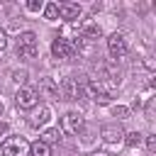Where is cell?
I'll return each instance as SVG.
<instances>
[{
    "instance_id": "4",
    "label": "cell",
    "mask_w": 156,
    "mask_h": 156,
    "mask_svg": "<svg viewBox=\"0 0 156 156\" xmlns=\"http://www.w3.org/2000/svg\"><path fill=\"white\" fill-rule=\"evenodd\" d=\"M58 95H63L66 100H78L83 95V83H78L76 78H63L58 83Z\"/></svg>"
},
{
    "instance_id": "10",
    "label": "cell",
    "mask_w": 156,
    "mask_h": 156,
    "mask_svg": "<svg viewBox=\"0 0 156 156\" xmlns=\"http://www.w3.org/2000/svg\"><path fill=\"white\" fill-rule=\"evenodd\" d=\"M80 12H83V7H80L78 2H61V5H58V17H61V20H66V22L78 20V17H80Z\"/></svg>"
},
{
    "instance_id": "6",
    "label": "cell",
    "mask_w": 156,
    "mask_h": 156,
    "mask_svg": "<svg viewBox=\"0 0 156 156\" xmlns=\"http://www.w3.org/2000/svg\"><path fill=\"white\" fill-rule=\"evenodd\" d=\"M107 51H110V56L112 58H122L124 54H127V39L122 37V34H110L107 37Z\"/></svg>"
},
{
    "instance_id": "22",
    "label": "cell",
    "mask_w": 156,
    "mask_h": 156,
    "mask_svg": "<svg viewBox=\"0 0 156 156\" xmlns=\"http://www.w3.org/2000/svg\"><path fill=\"white\" fill-rule=\"evenodd\" d=\"M7 49V32L0 27V51H5Z\"/></svg>"
},
{
    "instance_id": "23",
    "label": "cell",
    "mask_w": 156,
    "mask_h": 156,
    "mask_svg": "<svg viewBox=\"0 0 156 156\" xmlns=\"http://www.w3.org/2000/svg\"><path fill=\"white\" fill-rule=\"evenodd\" d=\"M2 110H5V105H2V100H0V115H2Z\"/></svg>"
},
{
    "instance_id": "5",
    "label": "cell",
    "mask_w": 156,
    "mask_h": 156,
    "mask_svg": "<svg viewBox=\"0 0 156 156\" xmlns=\"http://www.w3.org/2000/svg\"><path fill=\"white\" fill-rule=\"evenodd\" d=\"M83 115L80 112H66L63 117H61V129L63 132H68V134H78L80 129H83Z\"/></svg>"
},
{
    "instance_id": "2",
    "label": "cell",
    "mask_w": 156,
    "mask_h": 156,
    "mask_svg": "<svg viewBox=\"0 0 156 156\" xmlns=\"http://www.w3.org/2000/svg\"><path fill=\"white\" fill-rule=\"evenodd\" d=\"M39 51V44H37V34L34 32H22L20 39H17V54L22 58H34Z\"/></svg>"
},
{
    "instance_id": "16",
    "label": "cell",
    "mask_w": 156,
    "mask_h": 156,
    "mask_svg": "<svg viewBox=\"0 0 156 156\" xmlns=\"http://www.w3.org/2000/svg\"><path fill=\"white\" fill-rule=\"evenodd\" d=\"M41 15H44V20H56L58 17V2H46L41 7Z\"/></svg>"
},
{
    "instance_id": "12",
    "label": "cell",
    "mask_w": 156,
    "mask_h": 156,
    "mask_svg": "<svg viewBox=\"0 0 156 156\" xmlns=\"http://www.w3.org/2000/svg\"><path fill=\"white\" fill-rule=\"evenodd\" d=\"M80 37L83 39H100L102 37V29H100V24H95L93 20H85L83 24H80Z\"/></svg>"
},
{
    "instance_id": "15",
    "label": "cell",
    "mask_w": 156,
    "mask_h": 156,
    "mask_svg": "<svg viewBox=\"0 0 156 156\" xmlns=\"http://www.w3.org/2000/svg\"><path fill=\"white\" fill-rule=\"evenodd\" d=\"M29 156H51V146H46L44 141H34V144H29Z\"/></svg>"
},
{
    "instance_id": "21",
    "label": "cell",
    "mask_w": 156,
    "mask_h": 156,
    "mask_svg": "<svg viewBox=\"0 0 156 156\" xmlns=\"http://www.w3.org/2000/svg\"><path fill=\"white\" fill-rule=\"evenodd\" d=\"M146 149L149 151H156V134H149L146 136Z\"/></svg>"
},
{
    "instance_id": "20",
    "label": "cell",
    "mask_w": 156,
    "mask_h": 156,
    "mask_svg": "<svg viewBox=\"0 0 156 156\" xmlns=\"http://www.w3.org/2000/svg\"><path fill=\"white\" fill-rule=\"evenodd\" d=\"M41 7H44L41 0H29V2H27V10H29V12H39Z\"/></svg>"
},
{
    "instance_id": "11",
    "label": "cell",
    "mask_w": 156,
    "mask_h": 156,
    "mask_svg": "<svg viewBox=\"0 0 156 156\" xmlns=\"http://www.w3.org/2000/svg\"><path fill=\"white\" fill-rule=\"evenodd\" d=\"M49 119H51V107L49 105H39V107H34V112L29 117V124L32 127H44Z\"/></svg>"
},
{
    "instance_id": "14",
    "label": "cell",
    "mask_w": 156,
    "mask_h": 156,
    "mask_svg": "<svg viewBox=\"0 0 156 156\" xmlns=\"http://www.w3.org/2000/svg\"><path fill=\"white\" fill-rule=\"evenodd\" d=\"M39 141H44L46 146H51V144H58V141H61V129H56V127H49V129H44Z\"/></svg>"
},
{
    "instance_id": "7",
    "label": "cell",
    "mask_w": 156,
    "mask_h": 156,
    "mask_svg": "<svg viewBox=\"0 0 156 156\" xmlns=\"http://www.w3.org/2000/svg\"><path fill=\"white\" fill-rule=\"evenodd\" d=\"M51 54H54L56 58H71V56H73V46H71L68 39L56 37V39L51 41Z\"/></svg>"
},
{
    "instance_id": "9",
    "label": "cell",
    "mask_w": 156,
    "mask_h": 156,
    "mask_svg": "<svg viewBox=\"0 0 156 156\" xmlns=\"http://www.w3.org/2000/svg\"><path fill=\"white\" fill-rule=\"evenodd\" d=\"M100 136H102L105 144H119V141L124 139V132H122L119 124H105V127L100 129Z\"/></svg>"
},
{
    "instance_id": "8",
    "label": "cell",
    "mask_w": 156,
    "mask_h": 156,
    "mask_svg": "<svg viewBox=\"0 0 156 156\" xmlns=\"http://www.w3.org/2000/svg\"><path fill=\"white\" fill-rule=\"evenodd\" d=\"M37 95L46 98V100H58V83H54V78H41Z\"/></svg>"
},
{
    "instance_id": "19",
    "label": "cell",
    "mask_w": 156,
    "mask_h": 156,
    "mask_svg": "<svg viewBox=\"0 0 156 156\" xmlns=\"http://www.w3.org/2000/svg\"><path fill=\"white\" fill-rule=\"evenodd\" d=\"M112 115L119 117V119H127V117H129V107H124V105H115V107H112Z\"/></svg>"
},
{
    "instance_id": "17",
    "label": "cell",
    "mask_w": 156,
    "mask_h": 156,
    "mask_svg": "<svg viewBox=\"0 0 156 156\" xmlns=\"http://www.w3.org/2000/svg\"><path fill=\"white\" fill-rule=\"evenodd\" d=\"M124 146H129V149H134V146H139L141 144V134L139 132H129V134H124Z\"/></svg>"
},
{
    "instance_id": "18",
    "label": "cell",
    "mask_w": 156,
    "mask_h": 156,
    "mask_svg": "<svg viewBox=\"0 0 156 156\" xmlns=\"http://www.w3.org/2000/svg\"><path fill=\"white\" fill-rule=\"evenodd\" d=\"M27 76H29V73H27V71L22 68V71H15V73H12V80H15V83H17L20 88H22V85L27 83Z\"/></svg>"
},
{
    "instance_id": "13",
    "label": "cell",
    "mask_w": 156,
    "mask_h": 156,
    "mask_svg": "<svg viewBox=\"0 0 156 156\" xmlns=\"http://www.w3.org/2000/svg\"><path fill=\"white\" fill-rule=\"evenodd\" d=\"M102 73H105V78H110V85H119L122 83V71L115 63H105L102 66Z\"/></svg>"
},
{
    "instance_id": "1",
    "label": "cell",
    "mask_w": 156,
    "mask_h": 156,
    "mask_svg": "<svg viewBox=\"0 0 156 156\" xmlns=\"http://www.w3.org/2000/svg\"><path fill=\"white\" fill-rule=\"evenodd\" d=\"M2 156H29V141L24 136H7L0 144Z\"/></svg>"
},
{
    "instance_id": "3",
    "label": "cell",
    "mask_w": 156,
    "mask_h": 156,
    "mask_svg": "<svg viewBox=\"0 0 156 156\" xmlns=\"http://www.w3.org/2000/svg\"><path fill=\"white\" fill-rule=\"evenodd\" d=\"M37 102H39L37 88H29V85L17 88V93H15V105H17L20 110H34Z\"/></svg>"
}]
</instances>
